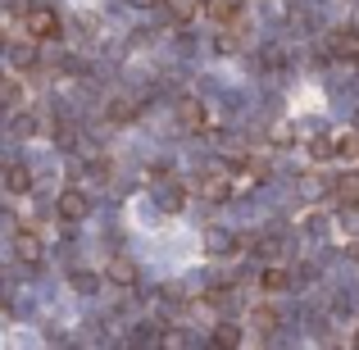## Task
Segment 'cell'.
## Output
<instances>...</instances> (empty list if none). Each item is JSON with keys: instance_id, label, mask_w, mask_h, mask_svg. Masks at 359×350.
I'll list each match as a JSON object with an SVG mask.
<instances>
[{"instance_id": "obj_19", "label": "cell", "mask_w": 359, "mask_h": 350, "mask_svg": "<svg viewBox=\"0 0 359 350\" xmlns=\"http://www.w3.org/2000/svg\"><path fill=\"white\" fill-rule=\"evenodd\" d=\"M237 46H241V41H237V36H228V32H223V36H219V51H223V55H237Z\"/></svg>"}, {"instance_id": "obj_16", "label": "cell", "mask_w": 359, "mask_h": 350, "mask_svg": "<svg viewBox=\"0 0 359 350\" xmlns=\"http://www.w3.org/2000/svg\"><path fill=\"white\" fill-rule=\"evenodd\" d=\"M337 155H346V159H359V137H341V141H337Z\"/></svg>"}, {"instance_id": "obj_2", "label": "cell", "mask_w": 359, "mask_h": 350, "mask_svg": "<svg viewBox=\"0 0 359 350\" xmlns=\"http://www.w3.org/2000/svg\"><path fill=\"white\" fill-rule=\"evenodd\" d=\"M55 210H60V219L78 223V219H87V214H91V201H87V191H78V187H64L60 201H55Z\"/></svg>"}, {"instance_id": "obj_18", "label": "cell", "mask_w": 359, "mask_h": 350, "mask_svg": "<svg viewBox=\"0 0 359 350\" xmlns=\"http://www.w3.org/2000/svg\"><path fill=\"white\" fill-rule=\"evenodd\" d=\"M159 201H164L168 210H177V205H182V187H164V196H159Z\"/></svg>"}, {"instance_id": "obj_17", "label": "cell", "mask_w": 359, "mask_h": 350, "mask_svg": "<svg viewBox=\"0 0 359 350\" xmlns=\"http://www.w3.org/2000/svg\"><path fill=\"white\" fill-rule=\"evenodd\" d=\"M73 287H78V291H96L100 278H96V273H73Z\"/></svg>"}, {"instance_id": "obj_12", "label": "cell", "mask_w": 359, "mask_h": 350, "mask_svg": "<svg viewBox=\"0 0 359 350\" xmlns=\"http://www.w3.org/2000/svg\"><path fill=\"white\" fill-rule=\"evenodd\" d=\"M309 155H314V159L337 155V141H332V137H314V141H309Z\"/></svg>"}, {"instance_id": "obj_20", "label": "cell", "mask_w": 359, "mask_h": 350, "mask_svg": "<svg viewBox=\"0 0 359 350\" xmlns=\"http://www.w3.org/2000/svg\"><path fill=\"white\" fill-rule=\"evenodd\" d=\"M14 60L18 64H32V46H14Z\"/></svg>"}, {"instance_id": "obj_1", "label": "cell", "mask_w": 359, "mask_h": 350, "mask_svg": "<svg viewBox=\"0 0 359 350\" xmlns=\"http://www.w3.org/2000/svg\"><path fill=\"white\" fill-rule=\"evenodd\" d=\"M23 27H27V36H36V41H50V36H60V14L46 9V5H32L23 14Z\"/></svg>"}, {"instance_id": "obj_11", "label": "cell", "mask_w": 359, "mask_h": 350, "mask_svg": "<svg viewBox=\"0 0 359 350\" xmlns=\"http://www.w3.org/2000/svg\"><path fill=\"white\" fill-rule=\"evenodd\" d=\"M237 5H241V0H210V18L232 23V18H237Z\"/></svg>"}, {"instance_id": "obj_23", "label": "cell", "mask_w": 359, "mask_h": 350, "mask_svg": "<svg viewBox=\"0 0 359 350\" xmlns=\"http://www.w3.org/2000/svg\"><path fill=\"white\" fill-rule=\"evenodd\" d=\"M355 60H359V55H355Z\"/></svg>"}, {"instance_id": "obj_8", "label": "cell", "mask_w": 359, "mask_h": 350, "mask_svg": "<svg viewBox=\"0 0 359 350\" xmlns=\"http://www.w3.org/2000/svg\"><path fill=\"white\" fill-rule=\"evenodd\" d=\"M287 287H291V278H287V269H278V264L259 273V291H269V296L273 291H287Z\"/></svg>"}, {"instance_id": "obj_6", "label": "cell", "mask_w": 359, "mask_h": 350, "mask_svg": "<svg viewBox=\"0 0 359 350\" xmlns=\"http://www.w3.org/2000/svg\"><path fill=\"white\" fill-rule=\"evenodd\" d=\"M105 278L114 282V287H132V282H137V264L123 260V255H114V260H109V269H105Z\"/></svg>"}, {"instance_id": "obj_4", "label": "cell", "mask_w": 359, "mask_h": 350, "mask_svg": "<svg viewBox=\"0 0 359 350\" xmlns=\"http://www.w3.org/2000/svg\"><path fill=\"white\" fill-rule=\"evenodd\" d=\"M177 123H182L187 132H205V123H210V114H205V105L201 100H177Z\"/></svg>"}, {"instance_id": "obj_9", "label": "cell", "mask_w": 359, "mask_h": 350, "mask_svg": "<svg viewBox=\"0 0 359 350\" xmlns=\"http://www.w3.org/2000/svg\"><path fill=\"white\" fill-rule=\"evenodd\" d=\"M14 250H18V260H27V264H36V260H41V236H32V232H18V241H14Z\"/></svg>"}, {"instance_id": "obj_22", "label": "cell", "mask_w": 359, "mask_h": 350, "mask_svg": "<svg viewBox=\"0 0 359 350\" xmlns=\"http://www.w3.org/2000/svg\"><path fill=\"white\" fill-rule=\"evenodd\" d=\"M355 346H359V332H355Z\"/></svg>"}, {"instance_id": "obj_5", "label": "cell", "mask_w": 359, "mask_h": 350, "mask_svg": "<svg viewBox=\"0 0 359 350\" xmlns=\"http://www.w3.org/2000/svg\"><path fill=\"white\" fill-rule=\"evenodd\" d=\"M201 196H210V201H228L232 196V182L223 168H210V173H201Z\"/></svg>"}, {"instance_id": "obj_13", "label": "cell", "mask_w": 359, "mask_h": 350, "mask_svg": "<svg viewBox=\"0 0 359 350\" xmlns=\"http://www.w3.org/2000/svg\"><path fill=\"white\" fill-rule=\"evenodd\" d=\"M32 187V173L27 168H9V191H27Z\"/></svg>"}, {"instance_id": "obj_10", "label": "cell", "mask_w": 359, "mask_h": 350, "mask_svg": "<svg viewBox=\"0 0 359 350\" xmlns=\"http://www.w3.org/2000/svg\"><path fill=\"white\" fill-rule=\"evenodd\" d=\"M205 245H210L214 255H232V245H237V241H232V232H223V228H210V232H205Z\"/></svg>"}, {"instance_id": "obj_7", "label": "cell", "mask_w": 359, "mask_h": 350, "mask_svg": "<svg viewBox=\"0 0 359 350\" xmlns=\"http://www.w3.org/2000/svg\"><path fill=\"white\" fill-rule=\"evenodd\" d=\"M278 323H282V318H278V309H273V305H255V309H250V328H255V332L269 337Z\"/></svg>"}, {"instance_id": "obj_3", "label": "cell", "mask_w": 359, "mask_h": 350, "mask_svg": "<svg viewBox=\"0 0 359 350\" xmlns=\"http://www.w3.org/2000/svg\"><path fill=\"white\" fill-rule=\"evenodd\" d=\"M327 51H332L337 60H355L359 55V27H337V32L327 36Z\"/></svg>"}, {"instance_id": "obj_21", "label": "cell", "mask_w": 359, "mask_h": 350, "mask_svg": "<svg viewBox=\"0 0 359 350\" xmlns=\"http://www.w3.org/2000/svg\"><path fill=\"white\" fill-rule=\"evenodd\" d=\"M137 5H159V0H137Z\"/></svg>"}, {"instance_id": "obj_15", "label": "cell", "mask_w": 359, "mask_h": 350, "mask_svg": "<svg viewBox=\"0 0 359 350\" xmlns=\"http://www.w3.org/2000/svg\"><path fill=\"white\" fill-rule=\"evenodd\" d=\"M132 114H137V109H132V100H114V105H109V119H114V123H128Z\"/></svg>"}, {"instance_id": "obj_14", "label": "cell", "mask_w": 359, "mask_h": 350, "mask_svg": "<svg viewBox=\"0 0 359 350\" xmlns=\"http://www.w3.org/2000/svg\"><path fill=\"white\" fill-rule=\"evenodd\" d=\"M214 342H219V346H241V328H228V323H223L219 332H214Z\"/></svg>"}]
</instances>
